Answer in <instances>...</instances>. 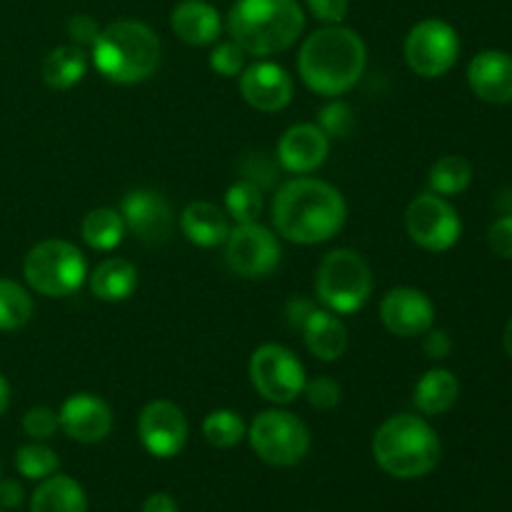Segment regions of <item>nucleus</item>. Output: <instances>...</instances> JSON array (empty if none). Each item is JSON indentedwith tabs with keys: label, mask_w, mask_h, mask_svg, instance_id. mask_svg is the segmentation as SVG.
Listing matches in <instances>:
<instances>
[{
	"label": "nucleus",
	"mask_w": 512,
	"mask_h": 512,
	"mask_svg": "<svg viewBox=\"0 0 512 512\" xmlns=\"http://www.w3.org/2000/svg\"><path fill=\"white\" fill-rule=\"evenodd\" d=\"M348 218V205L335 185L318 178H293L273 198L278 235L298 245H318L335 238Z\"/></svg>",
	"instance_id": "1"
},
{
	"label": "nucleus",
	"mask_w": 512,
	"mask_h": 512,
	"mask_svg": "<svg viewBox=\"0 0 512 512\" xmlns=\"http://www.w3.org/2000/svg\"><path fill=\"white\" fill-rule=\"evenodd\" d=\"M368 65L365 40L353 28L323 25L310 33L298 53V75L313 93L338 98L355 88Z\"/></svg>",
	"instance_id": "2"
},
{
	"label": "nucleus",
	"mask_w": 512,
	"mask_h": 512,
	"mask_svg": "<svg viewBox=\"0 0 512 512\" xmlns=\"http://www.w3.org/2000/svg\"><path fill=\"white\" fill-rule=\"evenodd\" d=\"M225 30L248 55L268 58L298 43L305 30L303 5L298 0H235Z\"/></svg>",
	"instance_id": "3"
},
{
	"label": "nucleus",
	"mask_w": 512,
	"mask_h": 512,
	"mask_svg": "<svg viewBox=\"0 0 512 512\" xmlns=\"http://www.w3.org/2000/svg\"><path fill=\"white\" fill-rule=\"evenodd\" d=\"M373 455L380 470L393 478L415 480L438 468L443 445L428 420L413 413H400L375 430Z\"/></svg>",
	"instance_id": "4"
},
{
	"label": "nucleus",
	"mask_w": 512,
	"mask_h": 512,
	"mask_svg": "<svg viewBox=\"0 0 512 512\" xmlns=\"http://www.w3.org/2000/svg\"><path fill=\"white\" fill-rule=\"evenodd\" d=\"M90 50L95 68L105 80L135 85L158 70L163 45L150 25L140 20H115L100 30Z\"/></svg>",
	"instance_id": "5"
},
{
	"label": "nucleus",
	"mask_w": 512,
	"mask_h": 512,
	"mask_svg": "<svg viewBox=\"0 0 512 512\" xmlns=\"http://www.w3.org/2000/svg\"><path fill=\"white\" fill-rule=\"evenodd\" d=\"M373 270L370 263L350 248H335L320 260L315 273V295L328 310L338 315H353L373 295Z\"/></svg>",
	"instance_id": "6"
},
{
	"label": "nucleus",
	"mask_w": 512,
	"mask_h": 512,
	"mask_svg": "<svg viewBox=\"0 0 512 512\" xmlns=\"http://www.w3.org/2000/svg\"><path fill=\"white\" fill-rule=\"evenodd\" d=\"M23 275L30 290L45 298H68L88 280V263L70 240H40L23 260Z\"/></svg>",
	"instance_id": "7"
},
{
	"label": "nucleus",
	"mask_w": 512,
	"mask_h": 512,
	"mask_svg": "<svg viewBox=\"0 0 512 512\" xmlns=\"http://www.w3.org/2000/svg\"><path fill=\"white\" fill-rule=\"evenodd\" d=\"M245 438L250 440L255 455L273 468H293L310 450L308 425L298 415L280 408L255 415Z\"/></svg>",
	"instance_id": "8"
},
{
	"label": "nucleus",
	"mask_w": 512,
	"mask_h": 512,
	"mask_svg": "<svg viewBox=\"0 0 512 512\" xmlns=\"http://www.w3.org/2000/svg\"><path fill=\"white\" fill-rule=\"evenodd\" d=\"M248 375L253 388L273 405H290L303 395L305 368L298 355L280 343H265L250 355Z\"/></svg>",
	"instance_id": "9"
},
{
	"label": "nucleus",
	"mask_w": 512,
	"mask_h": 512,
	"mask_svg": "<svg viewBox=\"0 0 512 512\" xmlns=\"http://www.w3.org/2000/svg\"><path fill=\"white\" fill-rule=\"evenodd\" d=\"M405 63L420 78H443L460 58L458 30L440 18H425L405 38Z\"/></svg>",
	"instance_id": "10"
},
{
	"label": "nucleus",
	"mask_w": 512,
	"mask_h": 512,
	"mask_svg": "<svg viewBox=\"0 0 512 512\" xmlns=\"http://www.w3.org/2000/svg\"><path fill=\"white\" fill-rule=\"evenodd\" d=\"M405 228H408L410 240L430 253H445L453 248L463 233V220L458 210L448 203L443 195L428 193L410 200L405 210Z\"/></svg>",
	"instance_id": "11"
},
{
	"label": "nucleus",
	"mask_w": 512,
	"mask_h": 512,
	"mask_svg": "<svg viewBox=\"0 0 512 512\" xmlns=\"http://www.w3.org/2000/svg\"><path fill=\"white\" fill-rule=\"evenodd\" d=\"M225 263L240 278H268L283 258L278 235L270 228L255 223H240L230 228L225 240Z\"/></svg>",
	"instance_id": "12"
},
{
	"label": "nucleus",
	"mask_w": 512,
	"mask_h": 512,
	"mask_svg": "<svg viewBox=\"0 0 512 512\" xmlns=\"http://www.w3.org/2000/svg\"><path fill=\"white\" fill-rule=\"evenodd\" d=\"M138 438L153 458H175L188 443V420L170 400H150L138 418Z\"/></svg>",
	"instance_id": "13"
},
{
	"label": "nucleus",
	"mask_w": 512,
	"mask_h": 512,
	"mask_svg": "<svg viewBox=\"0 0 512 512\" xmlns=\"http://www.w3.org/2000/svg\"><path fill=\"white\" fill-rule=\"evenodd\" d=\"M120 215L125 220V228L145 245H163L173 235V208L155 190H130L120 203Z\"/></svg>",
	"instance_id": "14"
},
{
	"label": "nucleus",
	"mask_w": 512,
	"mask_h": 512,
	"mask_svg": "<svg viewBox=\"0 0 512 512\" xmlns=\"http://www.w3.org/2000/svg\"><path fill=\"white\" fill-rule=\"evenodd\" d=\"M380 320L398 338H418L435 325V305L423 290L403 285L383 295Z\"/></svg>",
	"instance_id": "15"
},
{
	"label": "nucleus",
	"mask_w": 512,
	"mask_h": 512,
	"mask_svg": "<svg viewBox=\"0 0 512 512\" xmlns=\"http://www.w3.org/2000/svg\"><path fill=\"white\" fill-rule=\"evenodd\" d=\"M238 78L243 100L260 113H278L288 108L295 95L290 73L273 60H258L248 65Z\"/></svg>",
	"instance_id": "16"
},
{
	"label": "nucleus",
	"mask_w": 512,
	"mask_h": 512,
	"mask_svg": "<svg viewBox=\"0 0 512 512\" xmlns=\"http://www.w3.org/2000/svg\"><path fill=\"white\" fill-rule=\"evenodd\" d=\"M60 430L70 440L83 445L100 443L110 435L113 428V413L103 398L93 393H75L60 405L58 410Z\"/></svg>",
	"instance_id": "17"
},
{
	"label": "nucleus",
	"mask_w": 512,
	"mask_h": 512,
	"mask_svg": "<svg viewBox=\"0 0 512 512\" xmlns=\"http://www.w3.org/2000/svg\"><path fill=\"white\" fill-rule=\"evenodd\" d=\"M330 138L315 123H298L290 125L278 140V158L280 168L293 175L315 173L320 165L328 160Z\"/></svg>",
	"instance_id": "18"
},
{
	"label": "nucleus",
	"mask_w": 512,
	"mask_h": 512,
	"mask_svg": "<svg viewBox=\"0 0 512 512\" xmlns=\"http://www.w3.org/2000/svg\"><path fill=\"white\" fill-rule=\"evenodd\" d=\"M470 90L490 105L512 103V55L505 50H483L468 65Z\"/></svg>",
	"instance_id": "19"
},
{
	"label": "nucleus",
	"mask_w": 512,
	"mask_h": 512,
	"mask_svg": "<svg viewBox=\"0 0 512 512\" xmlns=\"http://www.w3.org/2000/svg\"><path fill=\"white\" fill-rule=\"evenodd\" d=\"M170 28L183 43L203 48L218 43L223 33V18L208 0H180L170 13Z\"/></svg>",
	"instance_id": "20"
},
{
	"label": "nucleus",
	"mask_w": 512,
	"mask_h": 512,
	"mask_svg": "<svg viewBox=\"0 0 512 512\" xmlns=\"http://www.w3.org/2000/svg\"><path fill=\"white\" fill-rule=\"evenodd\" d=\"M300 330H303L305 348L323 363H335L348 350V328L333 310L315 308Z\"/></svg>",
	"instance_id": "21"
},
{
	"label": "nucleus",
	"mask_w": 512,
	"mask_h": 512,
	"mask_svg": "<svg viewBox=\"0 0 512 512\" xmlns=\"http://www.w3.org/2000/svg\"><path fill=\"white\" fill-rule=\"evenodd\" d=\"M180 230L200 248H218L230 235V218L223 208L208 200H195L180 213Z\"/></svg>",
	"instance_id": "22"
},
{
	"label": "nucleus",
	"mask_w": 512,
	"mask_h": 512,
	"mask_svg": "<svg viewBox=\"0 0 512 512\" xmlns=\"http://www.w3.org/2000/svg\"><path fill=\"white\" fill-rule=\"evenodd\" d=\"M90 293L103 303H123L138 290V268L125 258H108L88 275Z\"/></svg>",
	"instance_id": "23"
},
{
	"label": "nucleus",
	"mask_w": 512,
	"mask_h": 512,
	"mask_svg": "<svg viewBox=\"0 0 512 512\" xmlns=\"http://www.w3.org/2000/svg\"><path fill=\"white\" fill-rule=\"evenodd\" d=\"M30 512H88V498L78 480L68 475H50L35 488Z\"/></svg>",
	"instance_id": "24"
},
{
	"label": "nucleus",
	"mask_w": 512,
	"mask_h": 512,
	"mask_svg": "<svg viewBox=\"0 0 512 512\" xmlns=\"http://www.w3.org/2000/svg\"><path fill=\"white\" fill-rule=\"evenodd\" d=\"M460 383L450 370L433 368L418 380L413 393L415 408L423 415H443L458 403Z\"/></svg>",
	"instance_id": "25"
},
{
	"label": "nucleus",
	"mask_w": 512,
	"mask_h": 512,
	"mask_svg": "<svg viewBox=\"0 0 512 512\" xmlns=\"http://www.w3.org/2000/svg\"><path fill=\"white\" fill-rule=\"evenodd\" d=\"M43 80L53 90H70L88 73V53L78 45H58L43 60Z\"/></svg>",
	"instance_id": "26"
},
{
	"label": "nucleus",
	"mask_w": 512,
	"mask_h": 512,
	"mask_svg": "<svg viewBox=\"0 0 512 512\" xmlns=\"http://www.w3.org/2000/svg\"><path fill=\"white\" fill-rule=\"evenodd\" d=\"M125 220L120 215V210L115 208H95L90 210L83 218V225H80V233H83V240L93 250H100V253H108V250H115L125 238Z\"/></svg>",
	"instance_id": "27"
},
{
	"label": "nucleus",
	"mask_w": 512,
	"mask_h": 512,
	"mask_svg": "<svg viewBox=\"0 0 512 512\" xmlns=\"http://www.w3.org/2000/svg\"><path fill=\"white\" fill-rule=\"evenodd\" d=\"M430 190L443 198L450 195H460L470 188L473 183V165L463 158V155H443L433 163L428 175Z\"/></svg>",
	"instance_id": "28"
},
{
	"label": "nucleus",
	"mask_w": 512,
	"mask_h": 512,
	"mask_svg": "<svg viewBox=\"0 0 512 512\" xmlns=\"http://www.w3.org/2000/svg\"><path fill=\"white\" fill-rule=\"evenodd\" d=\"M35 313L33 298L20 283L0 278V330H18L30 323Z\"/></svg>",
	"instance_id": "29"
},
{
	"label": "nucleus",
	"mask_w": 512,
	"mask_h": 512,
	"mask_svg": "<svg viewBox=\"0 0 512 512\" xmlns=\"http://www.w3.org/2000/svg\"><path fill=\"white\" fill-rule=\"evenodd\" d=\"M203 435L213 448L230 450L243 443L245 435H248V425H245V420L235 410L220 408L205 415Z\"/></svg>",
	"instance_id": "30"
},
{
	"label": "nucleus",
	"mask_w": 512,
	"mask_h": 512,
	"mask_svg": "<svg viewBox=\"0 0 512 512\" xmlns=\"http://www.w3.org/2000/svg\"><path fill=\"white\" fill-rule=\"evenodd\" d=\"M225 213L235 225L255 223L263 213V188L250 180H238L225 190Z\"/></svg>",
	"instance_id": "31"
},
{
	"label": "nucleus",
	"mask_w": 512,
	"mask_h": 512,
	"mask_svg": "<svg viewBox=\"0 0 512 512\" xmlns=\"http://www.w3.org/2000/svg\"><path fill=\"white\" fill-rule=\"evenodd\" d=\"M15 468H18V473L23 478L45 480L50 475H55V470L60 468V458L53 448L35 440V443L18 448V453H15Z\"/></svg>",
	"instance_id": "32"
},
{
	"label": "nucleus",
	"mask_w": 512,
	"mask_h": 512,
	"mask_svg": "<svg viewBox=\"0 0 512 512\" xmlns=\"http://www.w3.org/2000/svg\"><path fill=\"white\" fill-rule=\"evenodd\" d=\"M315 125H318L330 140L348 138L355 128V113L348 103H343V100L338 98H330V103L320 108L318 123Z\"/></svg>",
	"instance_id": "33"
},
{
	"label": "nucleus",
	"mask_w": 512,
	"mask_h": 512,
	"mask_svg": "<svg viewBox=\"0 0 512 512\" xmlns=\"http://www.w3.org/2000/svg\"><path fill=\"white\" fill-rule=\"evenodd\" d=\"M245 58H248V53L235 40H223V43H215V48L210 50L208 63L223 78H235L245 70Z\"/></svg>",
	"instance_id": "34"
},
{
	"label": "nucleus",
	"mask_w": 512,
	"mask_h": 512,
	"mask_svg": "<svg viewBox=\"0 0 512 512\" xmlns=\"http://www.w3.org/2000/svg\"><path fill=\"white\" fill-rule=\"evenodd\" d=\"M23 430L30 440L45 443V440H50L60 430L58 413L48 408V405H35V408H30L23 415Z\"/></svg>",
	"instance_id": "35"
},
{
	"label": "nucleus",
	"mask_w": 512,
	"mask_h": 512,
	"mask_svg": "<svg viewBox=\"0 0 512 512\" xmlns=\"http://www.w3.org/2000/svg\"><path fill=\"white\" fill-rule=\"evenodd\" d=\"M303 395L308 398L310 408L315 410H333L335 405H340V400H343V390H340L338 380L328 378V375L308 380Z\"/></svg>",
	"instance_id": "36"
},
{
	"label": "nucleus",
	"mask_w": 512,
	"mask_h": 512,
	"mask_svg": "<svg viewBox=\"0 0 512 512\" xmlns=\"http://www.w3.org/2000/svg\"><path fill=\"white\" fill-rule=\"evenodd\" d=\"M65 30H68V38L70 43L78 45V48H93V43L98 40L100 35V25L98 20L90 18V15H73V18L68 20V25H65Z\"/></svg>",
	"instance_id": "37"
},
{
	"label": "nucleus",
	"mask_w": 512,
	"mask_h": 512,
	"mask_svg": "<svg viewBox=\"0 0 512 512\" xmlns=\"http://www.w3.org/2000/svg\"><path fill=\"white\" fill-rule=\"evenodd\" d=\"M490 250L500 258L512 260V215H500L488 230Z\"/></svg>",
	"instance_id": "38"
},
{
	"label": "nucleus",
	"mask_w": 512,
	"mask_h": 512,
	"mask_svg": "<svg viewBox=\"0 0 512 512\" xmlns=\"http://www.w3.org/2000/svg\"><path fill=\"white\" fill-rule=\"evenodd\" d=\"M308 10L325 25H340L350 10V0H305Z\"/></svg>",
	"instance_id": "39"
},
{
	"label": "nucleus",
	"mask_w": 512,
	"mask_h": 512,
	"mask_svg": "<svg viewBox=\"0 0 512 512\" xmlns=\"http://www.w3.org/2000/svg\"><path fill=\"white\" fill-rule=\"evenodd\" d=\"M423 350L430 360H445L453 353V340H450V335L445 330L430 328L423 335Z\"/></svg>",
	"instance_id": "40"
},
{
	"label": "nucleus",
	"mask_w": 512,
	"mask_h": 512,
	"mask_svg": "<svg viewBox=\"0 0 512 512\" xmlns=\"http://www.w3.org/2000/svg\"><path fill=\"white\" fill-rule=\"evenodd\" d=\"M315 305L310 303L308 298H293L288 305H285V315H288V325L290 328H303L308 315L313 313Z\"/></svg>",
	"instance_id": "41"
},
{
	"label": "nucleus",
	"mask_w": 512,
	"mask_h": 512,
	"mask_svg": "<svg viewBox=\"0 0 512 512\" xmlns=\"http://www.w3.org/2000/svg\"><path fill=\"white\" fill-rule=\"evenodd\" d=\"M23 485L18 480H0V505L5 510H15L23 505Z\"/></svg>",
	"instance_id": "42"
},
{
	"label": "nucleus",
	"mask_w": 512,
	"mask_h": 512,
	"mask_svg": "<svg viewBox=\"0 0 512 512\" xmlns=\"http://www.w3.org/2000/svg\"><path fill=\"white\" fill-rule=\"evenodd\" d=\"M143 512H178V503L168 493H153L143 503Z\"/></svg>",
	"instance_id": "43"
},
{
	"label": "nucleus",
	"mask_w": 512,
	"mask_h": 512,
	"mask_svg": "<svg viewBox=\"0 0 512 512\" xmlns=\"http://www.w3.org/2000/svg\"><path fill=\"white\" fill-rule=\"evenodd\" d=\"M8 405H10V383L5 380V375L0 373V418L5 415Z\"/></svg>",
	"instance_id": "44"
},
{
	"label": "nucleus",
	"mask_w": 512,
	"mask_h": 512,
	"mask_svg": "<svg viewBox=\"0 0 512 512\" xmlns=\"http://www.w3.org/2000/svg\"><path fill=\"white\" fill-rule=\"evenodd\" d=\"M498 208L503 210V215H512V188H505L498 198Z\"/></svg>",
	"instance_id": "45"
},
{
	"label": "nucleus",
	"mask_w": 512,
	"mask_h": 512,
	"mask_svg": "<svg viewBox=\"0 0 512 512\" xmlns=\"http://www.w3.org/2000/svg\"><path fill=\"white\" fill-rule=\"evenodd\" d=\"M503 345H505V353H508V355H510V360H512V318L508 320V325H505Z\"/></svg>",
	"instance_id": "46"
}]
</instances>
